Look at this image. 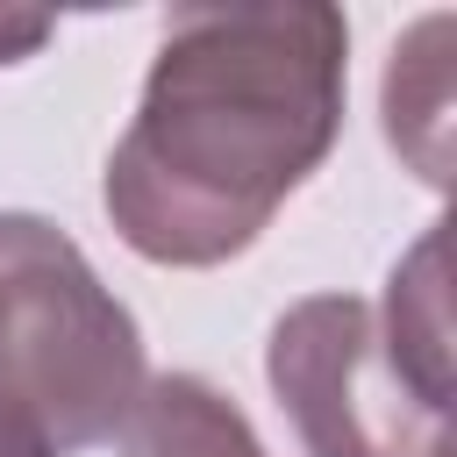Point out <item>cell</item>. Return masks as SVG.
<instances>
[{
  "mask_svg": "<svg viewBox=\"0 0 457 457\" xmlns=\"http://www.w3.org/2000/svg\"><path fill=\"white\" fill-rule=\"evenodd\" d=\"M350 29L321 0L179 7L100 200L114 236L179 271L243 257L343 136Z\"/></svg>",
  "mask_w": 457,
  "mask_h": 457,
  "instance_id": "1",
  "label": "cell"
},
{
  "mask_svg": "<svg viewBox=\"0 0 457 457\" xmlns=\"http://www.w3.org/2000/svg\"><path fill=\"white\" fill-rule=\"evenodd\" d=\"M143 328L43 214H0V428L43 450L121 443L143 400Z\"/></svg>",
  "mask_w": 457,
  "mask_h": 457,
  "instance_id": "2",
  "label": "cell"
},
{
  "mask_svg": "<svg viewBox=\"0 0 457 457\" xmlns=\"http://www.w3.org/2000/svg\"><path fill=\"white\" fill-rule=\"evenodd\" d=\"M264 378L307 457H450V400L386 343L378 307L314 293L271 321Z\"/></svg>",
  "mask_w": 457,
  "mask_h": 457,
  "instance_id": "3",
  "label": "cell"
},
{
  "mask_svg": "<svg viewBox=\"0 0 457 457\" xmlns=\"http://www.w3.org/2000/svg\"><path fill=\"white\" fill-rule=\"evenodd\" d=\"M121 457H264V443L221 386L200 371H164L143 386L121 428Z\"/></svg>",
  "mask_w": 457,
  "mask_h": 457,
  "instance_id": "4",
  "label": "cell"
},
{
  "mask_svg": "<svg viewBox=\"0 0 457 457\" xmlns=\"http://www.w3.org/2000/svg\"><path fill=\"white\" fill-rule=\"evenodd\" d=\"M450 36V14H428L386 64V136L393 150H407V164L443 186V129H450V64L436 57Z\"/></svg>",
  "mask_w": 457,
  "mask_h": 457,
  "instance_id": "5",
  "label": "cell"
},
{
  "mask_svg": "<svg viewBox=\"0 0 457 457\" xmlns=\"http://www.w3.org/2000/svg\"><path fill=\"white\" fill-rule=\"evenodd\" d=\"M378 328L393 343V357L450 400V293H443V221L393 264L386 278V307H378Z\"/></svg>",
  "mask_w": 457,
  "mask_h": 457,
  "instance_id": "6",
  "label": "cell"
},
{
  "mask_svg": "<svg viewBox=\"0 0 457 457\" xmlns=\"http://www.w3.org/2000/svg\"><path fill=\"white\" fill-rule=\"evenodd\" d=\"M50 43V14H21V7H0V64H21Z\"/></svg>",
  "mask_w": 457,
  "mask_h": 457,
  "instance_id": "7",
  "label": "cell"
},
{
  "mask_svg": "<svg viewBox=\"0 0 457 457\" xmlns=\"http://www.w3.org/2000/svg\"><path fill=\"white\" fill-rule=\"evenodd\" d=\"M0 457H57V450H43V443L21 436V428H0Z\"/></svg>",
  "mask_w": 457,
  "mask_h": 457,
  "instance_id": "8",
  "label": "cell"
}]
</instances>
